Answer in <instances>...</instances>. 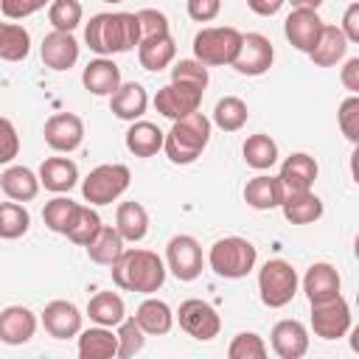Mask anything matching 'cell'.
Wrapping results in <instances>:
<instances>
[{"label": "cell", "instance_id": "obj_1", "mask_svg": "<svg viewBox=\"0 0 359 359\" xmlns=\"http://www.w3.org/2000/svg\"><path fill=\"white\" fill-rule=\"evenodd\" d=\"M140 39H143L140 20L132 11H101L93 14L90 22L84 25V42L98 56L126 53L135 45H140Z\"/></svg>", "mask_w": 359, "mask_h": 359}, {"label": "cell", "instance_id": "obj_2", "mask_svg": "<svg viewBox=\"0 0 359 359\" xmlns=\"http://www.w3.org/2000/svg\"><path fill=\"white\" fill-rule=\"evenodd\" d=\"M112 283L123 292L154 294L165 283V264L151 250H126L112 264Z\"/></svg>", "mask_w": 359, "mask_h": 359}, {"label": "cell", "instance_id": "obj_3", "mask_svg": "<svg viewBox=\"0 0 359 359\" xmlns=\"http://www.w3.org/2000/svg\"><path fill=\"white\" fill-rule=\"evenodd\" d=\"M210 118H205L202 112H191L180 121H174V126L165 132V154L171 163L177 165H188L194 163L210 143Z\"/></svg>", "mask_w": 359, "mask_h": 359}, {"label": "cell", "instance_id": "obj_4", "mask_svg": "<svg viewBox=\"0 0 359 359\" xmlns=\"http://www.w3.org/2000/svg\"><path fill=\"white\" fill-rule=\"evenodd\" d=\"M258 261V250L252 241L241 238V236H224L219 238L210 252H208V264L210 269L219 275V278H227V280H238V278H247L252 272Z\"/></svg>", "mask_w": 359, "mask_h": 359}, {"label": "cell", "instance_id": "obj_5", "mask_svg": "<svg viewBox=\"0 0 359 359\" xmlns=\"http://www.w3.org/2000/svg\"><path fill=\"white\" fill-rule=\"evenodd\" d=\"M241 42H244V34L233 25L202 28L194 36V59H199L208 67H219V65L233 67V62L241 50Z\"/></svg>", "mask_w": 359, "mask_h": 359}, {"label": "cell", "instance_id": "obj_6", "mask_svg": "<svg viewBox=\"0 0 359 359\" xmlns=\"http://www.w3.org/2000/svg\"><path fill=\"white\" fill-rule=\"evenodd\" d=\"M297 272L289 261L283 258H269L261 269H258V292H261V303L269 309H283L286 303H292V297L297 294Z\"/></svg>", "mask_w": 359, "mask_h": 359}, {"label": "cell", "instance_id": "obj_7", "mask_svg": "<svg viewBox=\"0 0 359 359\" xmlns=\"http://www.w3.org/2000/svg\"><path fill=\"white\" fill-rule=\"evenodd\" d=\"M129 180H132V174L123 163L95 165L81 182V196L90 205H112L129 188Z\"/></svg>", "mask_w": 359, "mask_h": 359}, {"label": "cell", "instance_id": "obj_8", "mask_svg": "<svg viewBox=\"0 0 359 359\" xmlns=\"http://www.w3.org/2000/svg\"><path fill=\"white\" fill-rule=\"evenodd\" d=\"M177 320H180V328H182L188 337L199 339V342H210V339L219 337V331H222V317H219V311H216L208 300H202V297H188V300H182L180 309H177Z\"/></svg>", "mask_w": 359, "mask_h": 359}, {"label": "cell", "instance_id": "obj_9", "mask_svg": "<svg viewBox=\"0 0 359 359\" xmlns=\"http://www.w3.org/2000/svg\"><path fill=\"white\" fill-rule=\"evenodd\" d=\"M202 87L196 84H185V81H168L165 87L157 90L154 95V107L163 118H171V121H180L191 112H199V104H202Z\"/></svg>", "mask_w": 359, "mask_h": 359}, {"label": "cell", "instance_id": "obj_10", "mask_svg": "<svg viewBox=\"0 0 359 359\" xmlns=\"http://www.w3.org/2000/svg\"><path fill=\"white\" fill-rule=\"evenodd\" d=\"M165 266L177 280H196L202 272V247L194 236H174L165 244Z\"/></svg>", "mask_w": 359, "mask_h": 359}, {"label": "cell", "instance_id": "obj_11", "mask_svg": "<svg viewBox=\"0 0 359 359\" xmlns=\"http://www.w3.org/2000/svg\"><path fill=\"white\" fill-rule=\"evenodd\" d=\"M311 331L320 339H339L351 331V306L342 294L325 303H311Z\"/></svg>", "mask_w": 359, "mask_h": 359}, {"label": "cell", "instance_id": "obj_12", "mask_svg": "<svg viewBox=\"0 0 359 359\" xmlns=\"http://www.w3.org/2000/svg\"><path fill=\"white\" fill-rule=\"evenodd\" d=\"M323 28H325V22L320 20L317 8H292V14L283 20V34H286L289 45L303 53L314 50V45L323 36Z\"/></svg>", "mask_w": 359, "mask_h": 359}, {"label": "cell", "instance_id": "obj_13", "mask_svg": "<svg viewBox=\"0 0 359 359\" xmlns=\"http://www.w3.org/2000/svg\"><path fill=\"white\" fill-rule=\"evenodd\" d=\"M45 143L53 149V151H62V154H70L81 146L84 140V121L73 112H56L45 121Z\"/></svg>", "mask_w": 359, "mask_h": 359}, {"label": "cell", "instance_id": "obj_14", "mask_svg": "<svg viewBox=\"0 0 359 359\" xmlns=\"http://www.w3.org/2000/svg\"><path fill=\"white\" fill-rule=\"evenodd\" d=\"M275 62V48L264 34H244L241 50L233 62V70L241 76H261L272 67Z\"/></svg>", "mask_w": 359, "mask_h": 359}, {"label": "cell", "instance_id": "obj_15", "mask_svg": "<svg viewBox=\"0 0 359 359\" xmlns=\"http://www.w3.org/2000/svg\"><path fill=\"white\" fill-rule=\"evenodd\" d=\"M317 171H320V168H317V160H314L311 154L294 151V154H289V157L280 163L278 180H280L286 196H289V194H303V191H311V185H314V180H317Z\"/></svg>", "mask_w": 359, "mask_h": 359}, {"label": "cell", "instance_id": "obj_16", "mask_svg": "<svg viewBox=\"0 0 359 359\" xmlns=\"http://www.w3.org/2000/svg\"><path fill=\"white\" fill-rule=\"evenodd\" d=\"M339 286H342L339 272L328 261L311 264L306 269V275H303V292H306L309 303H325V300L339 297Z\"/></svg>", "mask_w": 359, "mask_h": 359}, {"label": "cell", "instance_id": "obj_17", "mask_svg": "<svg viewBox=\"0 0 359 359\" xmlns=\"http://www.w3.org/2000/svg\"><path fill=\"white\" fill-rule=\"evenodd\" d=\"M42 325L53 339H70L81 334V311L70 300H50L42 311Z\"/></svg>", "mask_w": 359, "mask_h": 359}, {"label": "cell", "instance_id": "obj_18", "mask_svg": "<svg viewBox=\"0 0 359 359\" xmlns=\"http://www.w3.org/2000/svg\"><path fill=\"white\" fill-rule=\"evenodd\" d=\"M39 56L50 70H70L79 62V42L67 31H50L39 45Z\"/></svg>", "mask_w": 359, "mask_h": 359}, {"label": "cell", "instance_id": "obj_19", "mask_svg": "<svg viewBox=\"0 0 359 359\" xmlns=\"http://www.w3.org/2000/svg\"><path fill=\"white\" fill-rule=\"evenodd\" d=\"M269 342L280 359H300L309 351V331L300 320H280L275 323Z\"/></svg>", "mask_w": 359, "mask_h": 359}, {"label": "cell", "instance_id": "obj_20", "mask_svg": "<svg viewBox=\"0 0 359 359\" xmlns=\"http://www.w3.org/2000/svg\"><path fill=\"white\" fill-rule=\"evenodd\" d=\"M36 334V314L25 306H6L0 311V342L22 345Z\"/></svg>", "mask_w": 359, "mask_h": 359}, {"label": "cell", "instance_id": "obj_21", "mask_svg": "<svg viewBox=\"0 0 359 359\" xmlns=\"http://www.w3.org/2000/svg\"><path fill=\"white\" fill-rule=\"evenodd\" d=\"M146 107H149V95H146V87L140 81H123L109 95V109L121 121H140Z\"/></svg>", "mask_w": 359, "mask_h": 359}, {"label": "cell", "instance_id": "obj_22", "mask_svg": "<svg viewBox=\"0 0 359 359\" xmlns=\"http://www.w3.org/2000/svg\"><path fill=\"white\" fill-rule=\"evenodd\" d=\"M286 199V191L280 185L278 177L272 174H258L252 177L247 185H244V202L252 208V210H272V208H280Z\"/></svg>", "mask_w": 359, "mask_h": 359}, {"label": "cell", "instance_id": "obj_23", "mask_svg": "<svg viewBox=\"0 0 359 359\" xmlns=\"http://www.w3.org/2000/svg\"><path fill=\"white\" fill-rule=\"evenodd\" d=\"M81 84H84V90H90L93 95H112V93L123 84V81H121V67H118L112 59L98 56V59H93V62L84 67Z\"/></svg>", "mask_w": 359, "mask_h": 359}, {"label": "cell", "instance_id": "obj_24", "mask_svg": "<svg viewBox=\"0 0 359 359\" xmlns=\"http://www.w3.org/2000/svg\"><path fill=\"white\" fill-rule=\"evenodd\" d=\"M39 174H34L28 165H6L0 174V188L14 202H31L39 194Z\"/></svg>", "mask_w": 359, "mask_h": 359}, {"label": "cell", "instance_id": "obj_25", "mask_svg": "<svg viewBox=\"0 0 359 359\" xmlns=\"http://www.w3.org/2000/svg\"><path fill=\"white\" fill-rule=\"evenodd\" d=\"M174 56H177V45H174L171 34L146 36L137 45V62H140V67H146L151 73H160L163 67H168L174 62Z\"/></svg>", "mask_w": 359, "mask_h": 359}, {"label": "cell", "instance_id": "obj_26", "mask_svg": "<svg viewBox=\"0 0 359 359\" xmlns=\"http://www.w3.org/2000/svg\"><path fill=\"white\" fill-rule=\"evenodd\" d=\"M165 146V132L151 121H132L126 129V149L135 157H154Z\"/></svg>", "mask_w": 359, "mask_h": 359}, {"label": "cell", "instance_id": "obj_27", "mask_svg": "<svg viewBox=\"0 0 359 359\" xmlns=\"http://www.w3.org/2000/svg\"><path fill=\"white\" fill-rule=\"evenodd\" d=\"M39 180H42L45 191L67 194L79 182V165L70 157H48L39 165Z\"/></svg>", "mask_w": 359, "mask_h": 359}, {"label": "cell", "instance_id": "obj_28", "mask_svg": "<svg viewBox=\"0 0 359 359\" xmlns=\"http://www.w3.org/2000/svg\"><path fill=\"white\" fill-rule=\"evenodd\" d=\"M79 356L81 359H112L118 356V331L109 325H95L79 334Z\"/></svg>", "mask_w": 359, "mask_h": 359}, {"label": "cell", "instance_id": "obj_29", "mask_svg": "<svg viewBox=\"0 0 359 359\" xmlns=\"http://www.w3.org/2000/svg\"><path fill=\"white\" fill-rule=\"evenodd\" d=\"M126 238L121 236V230L112 224H104L101 230H98V236L87 244V258L93 261V264H101V266H112L123 252H126Z\"/></svg>", "mask_w": 359, "mask_h": 359}, {"label": "cell", "instance_id": "obj_30", "mask_svg": "<svg viewBox=\"0 0 359 359\" xmlns=\"http://www.w3.org/2000/svg\"><path fill=\"white\" fill-rule=\"evenodd\" d=\"M174 311H171V306L165 303V300H157V297H146L140 306H137V311H135V320L140 323V328L149 334V337H163V334H168L171 331V325H174Z\"/></svg>", "mask_w": 359, "mask_h": 359}, {"label": "cell", "instance_id": "obj_31", "mask_svg": "<svg viewBox=\"0 0 359 359\" xmlns=\"http://www.w3.org/2000/svg\"><path fill=\"white\" fill-rule=\"evenodd\" d=\"M345 50H348V36H345V31H342L339 25H325L320 42L314 45V50H311L309 56H311V62H314L317 67H334V65H339V62L345 59Z\"/></svg>", "mask_w": 359, "mask_h": 359}, {"label": "cell", "instance_id": "obj_32", "mask_svg": "<svg viewBox=\"0 0 359 359\" xmlns=\"http://www.w3.org/2000/svg\"><path fill=\"white\" fill-rule=\"evenodd\" d=\"M283 219L289 224H314L323 216V199L314 191H303V194H289L280 205Z\"/></svg>", "mask_w": 359, "mask_h": 359}, {"label": "cell", "instance_id": "obj_33", "mask_svg": "<svg viewBox=\"0 0 359 359\" xmlns=\"http://www.w3.org/2000/svg\"><path fill=\"white\" fill-rule=\"evenodd\" d=\"M87 317L95 325H121L126 320V306L118 292H98L87 303Z\"/></svg>", "mask_w": 359, "mask_h": 359}, {"label": "cell", "instance_id": "obj_34", "mask_svg": "<svg viewBox=\"0 0 359 359\" xmlns=\"http://www.w3.org/2000/svg\"><path fill=\"white\" fill-rule=\"evenodd\" d=\"M115 227L126 241H143L149 233V213L140 202H121L115 210Z\"/></svg>", "mask_w": 359, "mask_h": 359}, {"label": "cell", "instance_id": "obj_35", "mask_svg": "<svg viewBox=\"0 0 359 359\" xmlns=\"http://www.w3.org/2000/svg\"><path fill=\"white\" fill-rule=\"evenodd\" d=\"M31 53V34L20 22L0 25V59L3 62H22Z\"/></svg>", "mask_w": 359, "mask_h": 359}, {"label": "cell", "instance_id": "obj_36", "mask_svg": "<svg viewBox=\"0 0 359 359\" xmlns=\"http://www.w3.org/2000/svg\"><path fill=\"white\" fill-rule=\"evenodd\" d=\"M241 154H244V163H247L250 168L266 171V168H272V165L278 163V143H275L269 135L258 132V135H250V137L244 140Z\"/></svg>", "mask_w": 359, "mask_h": 359}, {"label": "cell", "instance_id": "obj_37", "mask_svg": "<svg viewBox=\"0 0 359 359\" xmlns=\"http://www.w3.org/2000/svg\"><path fill=\"white\" fill-rule=\"evenodd\" d=\"M247 118H250V109L238 95H224L213 107V123L222 132H238L247 123Z\"/></svg>", "mask_w": 359, "mask_h": 359}, {"label": "cell", "instance_id": "obj_38", "mask_svg": "<svg viewBox=\"0 0 359 359\" xmlns=\"http://www.w3.org/2000/svg\"><path fill=\"white\" fill-rule=\"evenodd\" d=\"M76 210H79V202H73L70 196H62V194H59V196H53L50 202H45V208H42V219H45L48 230L67 236Z\"/></svg>", "mask_w": 359, "mask_h": 359}, {"label": "cell", "instance_id": "obj_39", "mask_svg": "<svg viewBox=\"0 0 359 359\" xmlns=\"http://www.w3.org/2000/svg\"><path fill=\"white\" fill-rule=\"evenodd\" d=\"M101 227H104V224H101L98 210L90 208V205H79V210H76V216H73V224H70V230H67V238H70L73 244H79V247H87V244L98 236Z\"/></svg>", "mask_w": 359, "mask_h": 359}, {"label": "cell", "instance_id": "obj_40", "mask_svg": "<svg viewBox=\"0 0 359 359\" xmlns=\"http://www.w3.org/2000/svg\"><path fill=\"white\" fill-rule=\"evenodd\" d=\"M28 227H31V213H28L20 202L11 199V202H3V205H0V236H3L6 241L25 236Z\"/></svg>", "mask_w": 359, "mask_h": 359}, {"label": "cell", "instance_id": "obj_41", "mask_svg": "<svg viewBox=\"0 0 359 359\" xmlns=\"http://www.w3.org/2000/svg\"><path fill=\"white\" fill-rule=\"evenodd\" d=\"M81 17H84V8H81L79 0H53L48 6V20H50L53 31L73 34L81 25Z\"/></svg>", "mask_w": 359, "mask_h": 359}, {"label": "cell", "instance_id": "obj_42", "mask_svg": "<svg viewBox=\"0 0 359 359\" xmlns=\"http://www.w3.org/2000/svg\"><path fill=\"white\" fill-rule=\"evenodd\" d=\"M143 345H146V331L140 328V323L135 317H126L118 325V356L121 359H129V356L140 353Z\"/></svg>", "mask_w": 359, "mask_h": 359}, {"label": "cell", "instance_id": "obj_43", "mask_svg": "<svg viewBox=\"0 0 359 359\" xmlns=\"http://www.w3.org/2000/svg\"><path fill=\"white\" fill-rule=\"evenodd\" d=\"M230 359H264L266 356V342L255 334V331H241L233 337L230 348H227Z\"/></svg>", "mask_w": 359, "mask_h": 359}, {"label": "cell", "instance_id": "obj_44", "mask_svg": "<svg viewBox=\"0 0 359 359\" xmlns=\"http://www.w3.org/2000/svg\"><path fill=\"white\" fill-rule=\"evenodd\" d=\"M337 123L345 140H351L353 146L359 143V95H348L339 109H337Z\"/></svg>", "mask_w": 359, "mask_h": 359}, {"label": "cell", "instance_id": "obj_45", "mask_svg": "<svg viewBox=\"0 0 359 359\" xmlns=\"http://www.w3.org/2000/svg\"><path fill=\"white\" fill-rule=\"evenodd\" d=\"M171 81H185V84H196V87H208L210 76H208V65H202L199 59H180L171 67Z\"/></svg>", "mask_w": 359, "mask_h": 359}, {"label": "cell", "instance_id": "obj_46", "mask_svg": "<svg viewBox=\"0 0 359 359\" xmlns=\"http://www.w3.org/2000/svg\"><path fill=\"white\" fill-rule=\"evenodd\" d=\"M137 20H140V31H143V39L146 36H160V34H171L168 28V17L157 8H140L137 11Z\"/></svg>", "mask_w": 359, "mask_h": 359}, {"label": "cell", "instance_id": "obj_47", "mask_svg": "<svg viewBox=\"0 0 359 359\" xmlns=\"http://www.w3.org/2000/svg\"><path fill=\"white\" fill-rule=\"evenodd\" d=\"M50 0H0V11L6 20H22L36 14L39 8H45Z\"/></svg>", "mask_w": 359, "mask_h": 359}, {"label": "cell", "instance_id": "obj_48", "mask_svg": "<svg viewBox=\"0 0 359 359\" xmlns=\"http://www.w3.org/2000/svg\"><path fill=\"white\" fill-rule=\"evenodd\" d=\"M0 137H3V149H0V163H11L20 151V137H17V129L11 123V118H3L0 121Z\"/></svg>", "mask_w": 359, "mask_h": 359}, {"label": "cell", "instance_id": "obj_49", "mask_svg": "<svg viewBox=\"0 0 359 359\" xmlns=\"http://www.w3.org/2000/svg\"><path fill=\"white\" fill-rule=\"evenodd\" d=\"M222 11V0H188V17L196 22H210Z\"/></svg>", "mask_w": 359, "mask_h": 359}, {"label": "cell", "instance_id": "obj_50", "mask_svg": "<svg viewBox=\"0 0 359 359\" xmlns=\"http://www.w3.org/2000/svg\"><path fill=\"white\" fill-rule=\"evenodd\" d=\"M339 81H342V87H345L351 95H359V56H353V59H348V62L342 65Z\"/></svg>", "mask_w": 359, "mask_h": 359}, {"label": "cell", "instance_id": "obj_51", "mask_svg": "<svg viewBox=\"0 0 359 359\" xmlns=\"http://www.w3.org/2000/svg\"><path fill=\"white\" fill-rule=\"evenodd\" d=\"M339 28L345 31L348 42H356V45H359V0L351 3V6L345 8V14H342V25H339Z\"/></svg>", "mask_w": 359, "mask_h": 359}, {"label": "cell", "instance_id": "obj_52", "mask_svg": "<svg viewBox=\"0 0 359 359\" xmlns=\"http://www.w3.org/2000/svg\"><path fill=\"white\" fill-rule=\"evenodd\" d=\"M283 3H286V0H247V6H250L258 17H272V14H278Z\"/></svg>", "mask_w": 359, "mask_h": 359}, {"label": "cell", "instance_id": "obj_53", "mask_svg": "<svg viewBox=\"0 0 359 359\" xmlns=\"http://www.w3.org/2000/svg\"><path fill=\"white\" fill-rule=\"evenodd\" d=\"M351 177H353V182L359 185V143L353 146V154H351Z\"/></svg>", "mask_w": 359, "mask_h": 359}, {"label": "cell", "instance_id": "obj_54", "mask_svg": "<svg viewBox=\"0 0 359 359\" xmlns=\"http://www.w3.org/2000/svg\"><path fill=\"white\" fill-rule=\"evenodd\" d=\"M351 337H348V345H351V351L353 353H359V325H351V331H348Z\"/></svg>", "mask_w": 359, "mask_h": 359}, {"label": "cell", "instance_id": "obj_55", "mask_svg": "<svg viewBox=\"0 0 359 359\" xmlns=\"http://www.w3.org/2000/svg\"><path fill=\"white\" fill-rule=\"evenodd\" d=\"M292 3V8H320L323 6V0H289Z\"/></svg>", "mask_w": 359, "mask_h": 359}, {"label": "cell", "instance_id": "obj_56", "mask_svg": "<svg viewBox=\"0 0 359 359\" xmlns=\"http://www.w3.org/2000/svg\"><path fill=\"white\" fill-rule=\"evenodd\" d=\"M353 255H356V261H359V233H356V238H353Z\"/></svg>", "mask_w": 359, "mask_h": 359}, {"label": "cell", "instance_id": "obj_57", "mask_svg": "<svg viewBox=\"0 0 359 359\" xmlns=\"http://www.w3.org/2000/svg\"><path fill=\"white\" fill-rule=\"evenodd\" d=\"M104 3H123V0H104Z\"/></svg>", "mask_w": 359, "mask_h": 359}, {"label": "cell", "instance_id": "obj_58", "mask_svg": "<svg viewBox=\"0 0 359 359\" xmlns=\"http://www.w3.org/2000/svg\"><path fill=\"white\" fill-rule=\"evenodd\" d=\"M356 306H359V292H356Z\"/></svg>", "mask_w": 359, "mask_h": 359}]
</instances>
